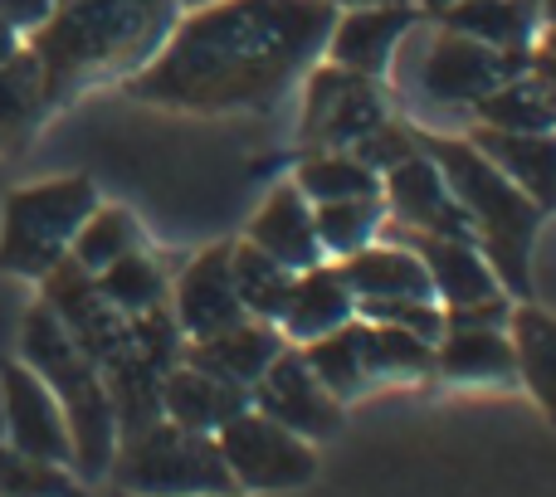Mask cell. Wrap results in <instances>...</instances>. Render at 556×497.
<instances>
[{"instance_id":"d590c367","label":"cell","mask_w":556,"mask_h":497,"mask_svg":"<svg viewBox=\"0 0 556 497\" xmlns=\"http://www.w3.org/2000/svg\"><path fill=\"white\" fill-rule=\"evenodd\" d=\"M366 317H376V322H391V327H405V332H415L420 342H440V336H444V317L434 313L430 303H415V297L366 303Z\"/></svg>"},{"instance_id":"4316f807","label":"cell","mask_w":556,"mask_h":497,"mask_svg":"<svg viewBox=\"0 0 556 497\" xmlns=\"http://www.w3.org/2000/svg\"><path fill=\"white\" fill-rule=\"evenodd\" d=\"M230 273H235V288H240L244 313L260 317V322H278V313L288 303V288H293V268H283L264 248L240 244L230 248Z\"/></svg>"},{"instance_id":"4dcf8cb0","label":"cell","mask_w":556,"mask_h":497,"mask_svg":"<svg viewBox=\"0 0 556 497\" xmlns=\"http://www.w3.org/2000/svg\"><path fill=\"white\" fill-rule=\"evenodd\" d=\"M142 248V230L127 211H93L84 225H78L74 244H68V258L88 273H103L108 264H117L123 254Z\"/></svg>"},{"instance_id":"e575fe53","label":"cell","mask_w":556,"mask_h":497,"mask_svg":"<svg viewBox=\"0 0 556 497\" xmlns=\"http://www.w3.org/2000/svg\"><path fill=\"white\" fill-rule=\"evenodd\" d=\"M0 497H78V483L64 473V463L0 444Z\"/></svg>"},{"instance_id":"484cf974","label":"cell","mask_w":556,"mask_h":497,"mask_svg":"<svg viewBox=\"0 0 556 497\" xmlns=\"http://www.w3.org/2000/svg\"><path fill=\"white\" fill-rule=\"evenodd\" d=\"M513 361L528 375L532 395L542 400V410L556 420V322L547 313H532L522 307L513 317Z\"/></svg>"},{"instance_id":"e0dca14e","label":"cell","mask_w":556,"mask_h":497,"mask_svg":"<svg viewBox=\"0 0 556 497\" xmlns=\"http://www.w3.org/2000/svg\"><path fill=\"white\" fill-rule=\"evenodd\" d=\"M250 244L264 248L269 258H278L283 268H293V273L317 268L323 244H317L313 211L303 205V191H298V186H278L269 201H264V211L254 215V225H250Z\"/></svg>"},{"instance_id":"f1b7e54d","label":"cell","mask_w":556,"mask_h":497,"mask_svg":"<svg viewBox=\"0 0 556 497\" xmlns=\"http://www.w3.org/2000/svg\"><path fill=\"white\" fill-rule=\"evenodd\" d=\"M298 191L317 205H332V201L381 195V181H376L371 166H362L352 152H323V156H307L303 162V171H298Z\"/></svg>"},{"instance_id":"60d3db41","label":"cell","mask_w":556,"mask_h":497,"mask_svg":"<svg viewBox=\"0 0 556 497\" xmlns=\"http://www.w3.org/2000/svg\"><path fill=\"white\" fill-rule=\"evenodd\" d=\"M327 5H346V10H362V5H395V0H327Z\"/></svg>"},{"instance_id":"7bdbcfd3","label":"cell","mask_w":556,"mask_h":497,"mask_svg":"<svg viewBox=\"0 0 556 497\" xmlns=\"http://www.w3.org/2000/svg\"><path fill=\"white\" fill-rule=\"evenodd\" d=\"M181 5H191V10H201V5H211V0H181Z\"/></svg>"},{"instance_id":"8d00e7d4","label":"cell","mask_w":556,"mask_h":497,"mask_svg":"<svg viewBox=\"0 0 556 497\" xmlns=\"http://www.w3.org/2000/svg\"><path fill=\"white\" fill-rule=\"evenodd\" d=\"M410 152H415L410 137H405L401 127H391V123H381L376 132H366L362 142L352 146V156H356L362 166H371V171H376V166H395V162H405Z\"/></svg>"},{"instance_id":"5bb4252c","label":"cell","mask_w":556,"mask_h":497,"mask_svg":"<svg viewBox=\"0 0 556 497\" xmlns=\"http://www.w3.org/2000/svg\"><path fill=\"white\" fill-rule=\"evenodd\" d=\"M410 29H415V10L405 5V0H395V5H362L337 20L332 35H327L332 64L376 78L391 68V54L401 49V39L410 35Z\"/></svg>"},{"instance_id":"d4e9b609","label":"cell","mask_w":556,"mask_h":497,"mask_svg":"<svg viewBox=\"0 0 556 497\" xmlns=\"http://www.w3.org/2000/svg\"><path fill=\"white\" fill-rule=\"evenodd\" d=\"M444 29L469 35L493 49H528L532 10H528V0H454L444 10Z\"/></svg>"},{"instance_id":"7a4b0ae2","label":"cell","mask_w":556,"mask_h":497,"mask_svg":"<svg viewBox=\"0 0 556 497\" xmlns=\"http://www.w3.org/2000/svg\"><path fill=\"white\" fill-rule=\"evenodd\" d=\"M176 29V0H59L39 29H29V54L39 59L49 103L68 98L88 78L142 64Z\"/></svg>"},{"instance_id":"9c48e42d","label":"cell","mask_w":556,"mask_h":497,"mask_svg":"<svg viewBox=\"0 0 556 497\" xmlns=\"http://www.w3.org/2000/svg\"><path fill=\"white\" fill-rule=\"evenodd\" d=\"M45 307L64 322V332L74 336V346L98 371H103L113 356H123L127 342H132L127 317L98 293V278L88 273V268H78L68 254L45 273Z\"/></svg>"},{"instance_id":"74e56055","label":"cell","mask_w":556,"mask_h":497,"mask_svg":"<svg viewBox=\"0 0 556 497\" xmlns=\"http://www.w3.org/2000/svg\"><path fill=\"white\" fill-rule=\"evenodd\" d=\"M508 322V303L498 297H483V303H469V307H450V317H444V327H498Z\"/></svg>"},{"instance_id":"30bf717a","label":"cell","mask_w":556,"mask_h":497,"mask_svg":"<svg viewBox=\"0 0 556 497\" xmlns=\"http://www.w3.org/2000/svg\"><path fill=\"white\" fill-rule=\"evenodd\" d=\"M386 123V103L371 88L366 74L352 68H317L313 84H307V142H323L327 152H342L356 146L366 132Z\"/></svg>"},{"instance_id":"277c9868","label":"cell","mask_w":556,"mask_h":497,"mask_svg":"<svg viewBox=\"0 0 556 497\" xmlns=\"http://www.w3.org/2000/svg\"><path fill=\"white\" fill-rule=\"evenodd\" d=\"M425 146H430V162L440 166L450 195L469 215V230L483 234L493 273L513 293H528V254H532L542 205L528 201L479 146H464V142H425Z\"/></svg>"},{"instance_id":"5b68a950","label":"cell","mask_w":556,"mask_h":497,"mask_svg":"<svg viewBox=\"0 0 556 497\" xmlns=\"http://www.w3.org/2000/svg\"><path fill=\"white\" fill-rule=\"evenodd\" d=\"M113 479L132 497H220L235 488L220 444L172 420L132 434L127 449L113 454Z\"/></svg>"},{"instance_id":"3957f363","label":"cell","mask_w":556,"mask_h":497,"mask_svg":"<svg viewBox=\"0 0 556 497\" xmlns=\"http://www.w3.org/2000/svg\"><path fill=\"white\" fill-rule=\"evenodd\" d=\"M20 352H25V366L49 385V395L59 400L68 424V444H74V469L84 479H98V473L113 469L117 454V415L113 400H108L103 371L88 361L74 346V336L64 332L49 307H35L25 317V332H20Z\"/></svg>"},{"instance_id":"8fae6325","label":"cell","mask_w":556,"mask_h":497,"mask_svg":"<svg viewBox=\"0 0 556 497\" xmlns=\"http://www.w3.org/2000/svg\"><path fill=\"white\" fill-rule=\"evenodd\" d=\"M0 391H5V430H10V449L35 454L49 463H74V444H68V424L59 400L49 395V385L39 381L29 366L10 361L0 371Z\"/></svg>"},{"instance_id":"44dd1931","label":"cell","mask_w":556,"mask_h":497,"mask_svg":"<svg viewBox=\"0 0 556 497\" xmlns=\"http://www.w3.org/2000/svg\"><path fill=\"white\" fill-rule=\"evenodd\" d=\"M479 152L518 186L528 201L556 205V137L547 132H489L479 137Z\"/></svg>"},{"instance_id":"7402d4cb","label":"cell","mask_w":556,"mask_h":497,"mask_svg":"<svg viewBox=\"0 0 556 497\" xmlns=\"http://www.w3.org/2000/svg\"><path fill=\"white\" fill-rule=\"evenodd\" d=\"M278 322L298 342H317V336L352 322V288L342 283V273L303 268V278H293V288H288V303L278 313Z\"/></svg>"},{"instance_id":"d6a6232c","label":"cell","mask_w":556,"mask_h":497,"mask_svg":"<svg viewBox=\"0 0 556 497\" xmlns=\"http://www.w3.org/2000/svg\"><path fill=\"white\" fill-rule=\"evenodd\" d=\"M362 356H366V375H425L434 366V342H420L405 327H362Z\"/></svg>"},{"instance_id":"ba28073f","label":"cell","mask_w":556,"mask_h":497,"mask_svg":"<svg viewBox=\"0 0 556 497\" xmlns=\"http://www.w3.org/2000/svg\"><path fill=\"white\" fill-rule=\"evenodd\" d=\"M528 74V49H493V44H479L469 35H444L430 39L420 59V88L425 98L434 103H450V107H464V103H483L493 88H503L508 78Z\"/></svg>"},{"instance_id":"ffe728a7","label":"cell","mask_w":556,"mask_h":497,"mask_svg":"<svg viewBox=\"0 0 556 497\" xmlns=\"http://www.w3.org/2000/svg\"><path fill=\"white\" fill-rule=\"evenodd\" d=\"M415 254H420L434 293H440L450 307H469V303H483V297H498V278H493V268L483 264V254L469 240L420 234V240H415Z\"/></svg>"},{"instance_id":"8992f818","label":"cell","mask_w":556,"mask_h":497,"mask_svg":"<svg viewBox=\"0 0 556 497\" xmlns=\"http://www.w3.org/2000/svg\"><path fill=\"white\" fill-rule=\"evenodd\" d=\"M93 211H98V191L84 176H64V181L15 191L5 201V225H0V268L20 278H45L68 254L78 225Z\"/></svg>"},{"instance_id":"7c38bea8","label":"cell","mask_w":556,"mask_h":497,"mask_svg":"<svg viewBox=\"0 0 556 497\" xmlns=\"http://www.w3.org/2000/svg\"><path fill=\"white\" fill-rule=\"evenodd\" d=\"M254 400L260 415H269L274 424L293 430L298 439H323L337 430V400L313 371H307L303 356H274V366L254 381Z\"/></svg>"},{"instance_id":"9a60e30c","label":"cell","mask_w":556,"mask_h":497,"mask_svg":"<svg viewBox=\"0 0 556 497\" xmlns=\"http://www.w3.org/2000/svg\"><path fill=\"white\" fill-rule=\"evenodd\" d=\"M386 195H391L395 215L405 225H415L420 234H450V240H469V215L464 205L450 195L440 166L430 156H405V162L391 166V181H386Z\"/></svg>"},{"instance_id":"f546056e","label":"cell","mask_w":556,"mask_h":497,"mask_svg":"<svg viewBox=\"0 0 556 497\" xmlns=\"http://www.w3.org/2000/svg\"><path fill=\"white\" fill-rule=\"evenodd\" d=\"M479 113L498 132H547V127H556V103L538 78H508L483 98Z\"/></svg>"},{"instance_id":"d6986e66","label":"cell","mask_w":556,"mask_h":497,"mask_svg":"<svg viewBox=\"0 0 556 497\" xmlns=\"http://www.w3.org/2000/svg\"><path fill=\"white\" fill-rule=\"evenodd\" d=\"M337 273L362 303H391V297L430 303L434 297L430 273H425L420 254H410V248H356V254H346V264Z\"/></svg>"},{"instance_id":"ab89813d","label":"cell","mask_w":556,"mask_h":497,"mask_svg":"<svg viewBox=\"0 0 556 497\" xmlns=\"http://www.w3.org/2000/svg\"><path fill=\"white\" fill-rule=\"evenodd\" d=\"M15 49H20V29H10L5 20H0V64H5V59L15 54Z\"/></svg>"},{"instance_id":"cb8c5ba5","label":"cell","mask_w":556,"mask_h":497,"mask_svg":"<svg viewBox=\"0 0 556 497\" xmlns=\"http://www.w3.org/2000/svg\"><path fill=\"white\" fill-rule=\"evenodd\" d=\"M444 346L434 356L444 375L454 381H513L518 361H513V342L498 336V327H444Z\"/></svg>"},{"instance_id":"1f68e13d","label":"cell","mask_w":556,"mask_h":497,"mask_svg":"<svg viewBox=\"0 0 556 497\" xmlns=\"http://www.w3.org/2000/svg\"><path fill=\"white\" fill-rule=\"evenodd\" d=\"M93 278H98V293H103L123 317L152 313V307H162V297H166L162 273H156L152 258H142V248L123 254L117 264H108L103 273H93Z\"/></svg>"},{"instance_id":"4fadbf2b","label":"cell","mask_w":556,"mask_h":497,"mask_svg":"<svg viewBox=\"0 0 556 497\" xmlns=\"http://www.w3.org/2000/svg\"><path fill=\"white\" fill-rule=\"evenodd\" d=\"M176 317H181L176 327L191 342H205V336L250 317L240 303V288H235V273H230V248H211V254H201L186 268L181 288H176Z\"/></svg>"},{"instance_id":"f35d334b","label":"cell","mask_w":556,"mask_h":497,"mask_svg":"<svg viewBox=\"0 0 556 497\" xmlns=\"http://www.w3.org/2000/svg\"><path fill=\"white\" fill-rule=\"evenodd\" d=\"M54 5L59 0H0V20H5L10 29H20V35H29V29L45 25Z\"/></svg>"},{"instance_id":"52a82bcc","label":"cell","mask_w":556,"mask_h":497,"mask_svg":"<svg viewBox=\"0 0 556 497\" xmlns=\"http://www.w3.org/2000/svg\"><path fill=\"white\" fill-rule=\"evenodd\" d=\"M220 459L230 469L235 488H254V493H278V488H298L313 479L317 459L293 430L274 424L260 410H240L230 424L220 430Z\"/></svg>"},{"instance_id":"ee69618b","label":"cell","mask_w":556,"mask_h":497,"mask_svg":"<svg viewBox=\"0 0 556 497\" xmlns=\"http://www.w3.org/2000/svg\"><path fill=\"white\" fill-rule=\"evenodd\" d=\"M123 497H132V493H123Z\"/></svg>"},{"instance_id":"b9f144b4","label":"cell","mask_w":556,"mask_h":497,"mask_svg":"<svg viewBox=\"0 0 556 497\" xmlns=\"http://www.w3.org/2000/svg\"><path fill=\"white\" fill-rule=\"evenodd\" d=\"M450 5H454V0H425V10H434V15H444Z\"/></svg>"},{"instance_id":"6da1fadb","label":"cell","mask_w":556,"mask_h":497,"mask_svg":"<svg viewBox=\"0 0 556 497\" xmlns=\"http://www.w3.org/2000/svg\"><path fill=\"white\" fill-rule=\"evenodd\" d=\"M332 25L327 0H211L166 35L127 93L186 113L264 107L303 74Z\"/></svg>"},{"instance_id":"2e32d148","label":"cell","mask_w":556,"mask_h":497,"mask_svg":"<svg viewBox=\"0 0 556 497\" xmlns=\"http://www.w3.org/2000/svg\"><path fill=\"white\" fill-rule=\"evenodd\" d=\"M244 410V391L240 385L215 381L201 366H181V371H166L162 381V415L181 430L195 434H220L235 415Z\"/></svg>"},{"instance_id":"83f0119b","label":"cell","mask_w":556,"mask_h":497,"mask_svg":"<svg viewBox=\"0 0 556 497\" xmlns=\"http://www.w3.org/2000/svg\"><path fill=\"white\" fill-rule=\"evenodd\" d=\"M303 361H307V371L332 391V400H346V395H356L366 381H371V375H366V356H362V327L356 322L307 342Z\"/></svg>"},{"instance_id":"603a6c76","label":"cell","mask_w":556,"mask_h":497,"mask_svg":"<svg viewBox=\"0 0 556 497\" xmlns=\"http://www.w3.org/2000/svg\"><path fill=\"white\" fill-rule=\"evenodd\" d=\"M45 107H49V93H45L39 59L29 49H15L0 64V152H20L35 137Z\"/></svg>"},{"instance_id":"f6af8a7d","label":"cell","mask_w":556,"mask_h":497,"mask_svg":"<svg viewBox=\"0 0 556 497\" xmlns=\"http://www.w3.org/2000/svg\"><path fill=\"white\" fill-rule=\"evenodd\" d=\"M220 497H225V493H220Z\"/></svg>"},{"instance_id":"ac0fdd59","label":"cell","mask_w":556,"mask_h":497,"mask_svg":"<svg viewBox=\"0 0 556 497\" xmlns=\"http://www.w3.org/2000/svg\"><path fill=\"white\" fill-rule=\"evenodd\" d=\"M278 352H283V342H278L274 327H264V322H235V327H225V332L195 342L191 346V366L211 371L215 381H225V385H240V391H250V385L274 366Z\"/></svg>"},{"instance_id":"836d02e7","label":"cell","mask_w":556,"mask_h":497,"mask_svg":"<svg viewBox=\"0 0 556 497\" xmlns=\"http://www.w3.org/2000/svg\"><path fill=\"white\" fill-rule=\"evenodd\" d=\"M381 225V205L376 195H362V201H332V205H317L313 215V230H317V244L332 248V254H356L371 230Z\"/></svg>"}]
</instances>
